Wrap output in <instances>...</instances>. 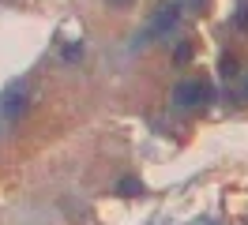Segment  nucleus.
Listing matches in <instances>:
<instances>
[{
    "label": "nucleus",
    "mask_w": 248,
    "mask_h": 225,
    "mask_svg": "<svg viewBox=\"0 0 248 225\" xmlns=\"http://www.w3.org/2000/svg\"><path fill=\"white\" fill-rule=\"evenodd\" d=\"M140 192H143L140 180H132V177H124V180H121V195H140Z\"/></svg>",
    "instance_id": "3"
},
{
    "label": "nucleus",
    "mask_w": 248,
    "mask_h": 225,
    "mask_svg": "<svg viewBox=\"0 0 248 225\" xmlns=\"http://www.w3.org/2000/svg\"><path fill=\"white\" fill-rule=\"evenodd\" d=\"M79 57H83V45H79V42L64 45V60H68V64H72V60H79Z\"/></svg>",
    "instance_id": "4"
},
{
    "label": "nucleus",
    "mask_w": 248,
    "mask_h": 225,
    "mask_svg": "<svg viewBox=\"0 0 248 225\" xmlns=\"http://www.w3.org/2000/svg\"><path fill=\"white\" fill-rule=\"evenodd\" d=\"M218 72H222V79H233V75H237V60H233V57H226Z\"/></svg>",
    "instance_id": "5"
},
{
    "label": "nucleus",
    "mask_w": 248,
    "mask_h": 225,
    "mask_svg": "<svg viewBox=\"0 0 248 225\" xmlns=\"http://www.w3.org/2000/svg\"><path fill=\"white\" fill-rule=\"evenodd\" d=\"M233 23H237L241 30H248V0L241 4V12H237V19H233Z\"/></svg>",
    "instance_id": "6"
},
{
    "label": "nucleus",
    "mask_w": 248,
    "mask_h": 225,
    "mask_svg": "<svg viewBox=\"0 0 248 225\" xmlns=\"http://www.w3.org/2000/svg\"><path fill=\"white\" fill-rule=\"evenodd\" d=\"M177 19H181V4H162V12L155 15V23H151L147 34H143V42H147V38H158V34H166L170 27H177Z\"/></svg>",
    "instance_id": "2"
},
{
    "label": "nucleus",
    "mask_w": 248,
    "mask_h": 225,
    "mask_svg": "<svg viewBox=\"0 0 248 225\" xmlns=\"http://www.w3.org/2000/svg\"><path fill=\"white\" fill-rule=\"evenodd\" d=\"M203 94H207V87H203V83L185 79V83H177V87H173V102L181 105V109H196V105L203 102Z\"/></svg>",
    "instance_id": "1"
},
{
    "label": "nucleus",
    "mask_w": 248,
    "mask_h": 225,
    "mask_svg": "<svg viewBox=\"0 0 248 225\" xmlns=\"http://www.w3.org/2000/svg\"><path fill=\"white\" fill-rule=\"evenodd\" d=\"M109 4H117V8H124V4H132V0H109Z\"/></svg>",
    "instance_id": "8"
},
{
    "label": "nucleus",
    "mask_w": 248,
    "mask_h": 225,
    "mask_svg": "<svg viewBox=\"0 0 248 225\" xmlns=\"http://www.w3.org/2000/svg\"><path fill=\"white\" fill-rule=\"evenodd\" d=\"M245 94H248V87H245Z\"/></svg>",
    "instance_id": "9"
},
{
    "label": "nucleus",
    "mask_w": 248,
    "mask_h": 225,
    "mask_svg": "<svg viewBox=\"0 0 248 225\" xmlns=\"http://www.w3.org/2000/svg\"><path fill=\"white\" fill-rule=\"evenodd\" d=\"M188 57H192V45H181V49H177V64H185Z\"/></svg>",
    "instance_id": "7"
}]
</instances>
